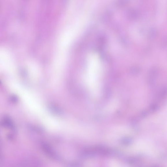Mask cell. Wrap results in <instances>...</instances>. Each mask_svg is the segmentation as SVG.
<instances>
[{
    "mask_svg": "<svg viewBox=\"0 0 167 167\" xmlns=\"http://www.w3.org/2000/svg\"><path fill=\"white\" fill-rule=\"evenodd\" d=\"M167 97V88H162L157 94V99L160 101L163 100Z\"/></svg>",
    "mask_w": 167,
    "mask_h": 167,
    "instance_id": "cell-1",
    "label": "cell"
},
{
    "mask_svg": "<svg viewBox=\"0 0 167 167\" xmlns=\"http://www.w3.org/2000/svg\"><path fill=\"white\" fill-rule=\"evenodd\" d=\"M158 108V105L157 103H153L150 106V111L151 112H154L157 111Z\"/></svg>",
    "mask_w": 167,
    "mask_h": 167,
    "instance_id": "cell-2",
    "label": "cell"
}]
</instances>
